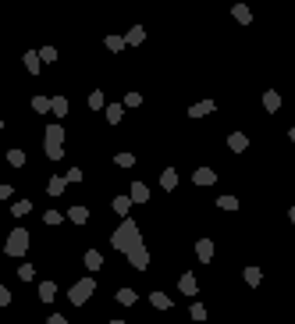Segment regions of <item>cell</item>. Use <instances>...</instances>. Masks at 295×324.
<instances>
[{
  "label": "cell",
  "instance_id": "obj_29",
  "mask_svg": "<svg viewBox=\"0 0 295 324\" xmlns=\"http://www.w3.org/2000/svg\"><path fill=\"white\" fill-rule=\"evenodd\" d=\"M29 210H32V203H29V199H18V203H11V214H15V218H25Z\"/></svg>",
  "mask_w": 295,
  "mask_h": 324
},
{
  "label": "cell",
  "instance_id": "obj_30",
  "mask_svg": "<svg viewBox=\"0 0 295 324\" xmlns=\"http://www.w3.org/2000/svg\"><path fill=\"white\" fill-rule=\"evenodd\" d=\"M217 207H221V210H238V199H235V196H221Z\"/></svg>",
  "mask_w": 295,
  "mask_h": 324
},
{
  "label": "cell",
  "instance_id": "obj_38",
  "mask_svg": "<svg viewBox=\"0 0 295 324\" xmlns=\"http://www.w3.org/2000/svg\"><path fill=\"white\" fill-rule=\"evenodd\" d=\"M11 303V289L8 285H0V306H8Z\"/></svg>",
  "mask_w": 295,
  "mask_h": 324
},
{
  "label": "cell",
  "instance_id": "obj_36",
  "mask_svg": "<svg viewBox=\"0 0 295 324\" xmlns=\"http://www.w3.org/2000/svg\"><path fill=\"white\" fill-rule=\"evenodd\" d=\"M18 278H22V281H32V278H36L32 264H22V267H18Z\"/></svg>",
  "mask_w": 295,
  "mask_h": 324
},
{
  "label": "cell",
  "instance_id": "obj_4",
  "mask_svg": "<svg viewBox=\"0 0 295 324\" xmlns=\"http://www.w3.org/2000/svg\"><path fill=\"white\" fill-rule=\"evenodd\" d=\"M4 250H8V257H25V253H29V232H25V228H11Z\"/></svg>",
  "mask_w": 295,
  "mask_h": 324
},
{
  "label": "cell",
  "instance_id": "obj_43",
  "mask_svg": "<svg viewBox=\"0 0 295 324\" xmlns=\"http://www.w3.org/2000/svg\"><path fill=\"white\" fill-rule=\"evenodd\" d=\"M288 218H291V225H295V207H291V210H288Z\"/></svg>",
  "mask_w": 295,
  "mask_h": 324
},
{
  "label": "cell",
  "instance_id": "obj_16",
  "mask_svg": "<svg viewBox=\"0 0 295 324\" xmlns=\"http://www.w3.org/2000/svg\"><path fill=\"white\" fill-rule=\"evenodd\" d=\"M110 207H114V214H121V218H128V210H132V196H117V199H114Z\"/></svg>",
  "mask_w": 295,
  "mask_h": 324
},
{
  "label": "cell",
  "instance_id": "obj_35",
  "mask_svg": "<svg viewBox=\"0 0 295 324\" xmlns=\"http://www.w3.org/2000/svg\"><path fill=\"white\" fill-rule=\"evenodd\" d=\"M43 221H47V225H61V221H64V214H61V210H47V214H43Z\"/></svg>",
  "mask_w": 295,
  "mask_h": 324
},
{
  "label": "cell",
  "instance_id": "obj_34",
  "mask_svg": "<svg viewBox=\"0 0 295 324\" xmlns=\"http://www.w3.org/2000/svg\"><path fill=\"white\" fill-rule=\"evenodd\" d=\"M89 107H93V111H103V93H100V89L89 93Z\"/></svg>",
  "mask_w": 295,
  "mask_h": 324
},
{
  "label": "cell",
  "instance_id": "obj_40",
  "mask_svg": "<svg viewBox=\"0 0 295 324\" xmlns=\"http://www.w3.org/2000/svg\"><path fill=\"white\" fill-rule=\"evenodd\" d=\"M47 324H68V317H64V313H50V320H47Z\"/></svg>",
  "mask_w": 295,
  "mask_h": 324
},
{
  "label": "cell",
  "instance_id": "obj_3",
  "mask_svg": "<svg viewBox=\"0 0 295 324\" xmlns=\"http://www.w3.org/2000/svg\"><path fill=\"white\" fill-rule=\"evenodd\" d=\"M93 289H96V281H93V278L75 281V285L68 289V303H71V306H86V299L93 296Z\"/></svg>",
  "mask_w": 295,
  "mask_h": 324
},
{
  "label": "cell",
  "instance_id": "obj_32",
  "mask_svg": "<svg viewBox=\"0 0 295 324\" xmlns=\"http://www.w3.org/2000/svg\"><path fill=\"white\" fill-rule=\"evenodd\" d=\"M189 313H192V320H196V324H203V320L210 317V313H206V306H199V303H196V306H192Z\"/></svg>",
  "mask_w": 295,
  "mask_h": 324
},
{
  "label": "cell",
  "instance_id": "obj_19",
  "mask_svg": "<svg viewBox=\"0 0 295 324\" xmlns=\"http://www.w3.org/2000/svg\"><path fill=\"white\" fill-rule=\"evenodd\" d=\"M228 146H231V150H235V153H242V150H245V146H249V139H245V136H242V132H231V136H228Z\"/></svg>",
  "mask_w": 295,
  "mask_h": 324
},
{
  "label": "cell",
  "instance_id": "obj_2",
  "mask_svg": "<svg viewBox=\"0 0 295 324\" xmlns=\"http://www.w3.org/2000/svg\"><path fill=\"white\" fill-rule=\"evenodd\" d=\"M43 139H47V157L50 160H61L64 157V129L61 125H47V132H43Z\"/></svg>",
  "mask_w": 295,
  "mask_h": 324
},
{
  "label": "cell",
  "instance_id": "obj_25",
  "mask_svg": "<svg viewBox=\"0 0 295 324\" xmlns=\"http://www.w3.org/2000/svg\"><path fill=\"white\" fill-rule=\"evenodd\" d=\"M121 118H124V107H121V103H110V107H107V121H110V125H117Z\"/></svg>",
  "mask_w": 295,
  "mask_h": 324
},
{
  "label": "cell",
  "instance_id": "obj_37",
  "mask_svg": "<svg viewBox=\"0 0 295 324\" xmlns=\"http://www.w3.org/2000/svg\"><path fill=\"white\" fill-rule=\"evenodd\" d=\"M64 178H68V182H82V171H78V168H68Z\"/></svg>",
  "mask_w": 295,
  "mask_h": 324
},
{
  "label": "cell",
  "instance_id": "obj_26",
  "mask_svg": "<svg viewBox=\"0 0 295 324\" xmlns=\"http://www.w3.org/2000/svg\"><path fill=\"white\" fill-rule=\"evenodd\" d=\"M103 43H107V50H110V54H117V50H124V36H107Z\"/></svg>",
  "mask_w": 295,
  "mask_h": 324
},
{
  "label": "cell",
  "instance_id": "obj_33",
  "mask_svg": "<svg viewBox=\"0 0 295 324\" xmlns=\"http://www.w3.org/2000/svg\"><path fill=\"white\" fill-rule=\"evenodd\" d=\"M39 57H43V64H54V61H57V50H54V47H43V50H39Z\"/></svg>",
  "mask_w": 295,
  "mask_h": 324
},
{
  "label": "cell",
  "instance_id": "obj_39",
  "mask_svg": "<svg viewBox=\"0 0 295 324\" xmlns=\"http://www.w3.org/2000/svg\"><path fill=\"white\" fill-rule=\"evenodd\" d=\"M124 103H128V107H139V103H142V96H139V93H128V96H124Z\"/></svg>",
  "mask_w": 295,
  "mask_h": 324
},
{
  "label": "cell",
  "instance_id": "obj_27",
  "mask_svg": "<svg viewBox=\"0 0 295 324\" xmlns=\"http://www.w3.org/2000/svg\"><path fill=\"white\" fill-rule=\"evenodd\" d=\"M32 111L36 114H47L50 111V96H32Z\"/></svg>",
  "mask_w": 295,
  "mask_h": 324
},
{
  "label": "cell",
  "instance_id": "obj_42",
  "mask_svg": "<svg viewBox=\"0 0 295 324\" xmlns=\"http://www.w3.org/2000/svg\"><path fill=\"white\" fill-rule=\"evenodd\" d=\"M288 139H291V143H295V125H291V129H288Z\"/></svg>",
  "mask_w": 295,
  "mask_h": 324
},
{
  "label": "cell",
  "instance_id": "obj_10",
  "mask_svg": "<svg viewBox=\"0 0 295 324\" xmlns=\"http://www.w3.org/2000/svg\"><path fill=\"white\" fill-rule=\"evenodd\" d=\"M142 39H146V29L142 25H132L128 32H124V43H128V47H139Z\"/></svg>",
  "mask_w": 295,
  "mask_h": 324
},
{
  "label": "cell",
  "instance_id": "obj_41",
  "mask_svg": "<svg viewBox=\"0 0 295 324\" xmlns=\"http://www.w3.org/2000/svg\"><path fill=\"white\" fill-rule=\"evenodd\" d=\"M11 196V185H0V199H8Z\"/></svg>",
  "mask_w": 295,
  "mask_h": 324
},
{
  "label": "cell",
  "instance_id": "obj_18",
  "mask_svg": "<svg viewBox=\"0 0 295 324\" xmlns=\"http://www.w3.org/2000/svg\"><path fill=\"white\" fill-rule=\"evenodd\" d=\"M54 296H57V285H54V281H39V299L50 303Z\"/></svg>",
  "mask_w": 295,
  "mask_h": 324
},
{
  "label": "cell",
  "instance_id": "obj_15",
  "mask_svg": "<svg viewBox=\"0 0 295 324\" xmlns=\"http://www.w3.org/2000/svg\"><path fill=\"white\" fill-rule=\"evenodd\" d=\"M178 289H182L185 296H196V292H199V285H196V274H182V281H178Z\"/></svg>",
  "mask_w": 295,
  "mask_h": 324
},
{
  "label": "cell",
  "instance_id": "obj_14",
  "mask_svg": "<svg viewBox=\"0 0 295 324\" xmlns=\"http://www.w3.org/2000/svg\"><path fill=\"white\" fill-rule=\"evenodd\" d=\"M231 18H235L238 25H249V22H252V11H249L245 4H235V8H231Z\"/></svg>",
  "mask_w": 295,
  "mask_h": 324
},
{
  "label": "cell",
  "instance_id": "obj_11",
  "mask_svg": "<svg viewBox=\"0 0 295 324\" xmlns=\"http://www.w3.org/2000/svg\"><path fill=\"white\" fill-rule=\"evenodd\" d=\"M175 185H178V171H175V168H164V175H160V189L171 192Z\"/></svg>",
  "mask_w": 295,
  "mask_h": 324
},
{
  "label": "cell",
  "instance_id": "obj_44",
  "mask_svg": "<svg viewBox=\"0 0 295 324\" xmlns=\"http://www.w3.org/2000/svg\"><path fill=\"white\" fill-rule=\"evenodd\" d=\"M110 324H124V320H110Z\"/></svg>",
  "mask_w": 295,
  "mask_h": 324
},
{
  "label": "cell",
  "instance_id": "obj_6",
  "mask_svg": "<svg viewBox=\"0 0 295 324\" xmlns=\"http://www.w3.org/2000/svg\"><path fill=\"white\" fill-rule=\"evenodd\" d=\"M217 111V103L214 100H199V103H192L189 107V118H206V114H214Z\"/></svg>",
  "mask_w": 295,
  "mask_h": 324
},
{
  "label": "cell",
  "instance_id": "obj_8",
  "mask_svg": "<svg viewBox=\"0 0 295 324\" xmlns=\"http://www.w3.org/2000/svg\"><path fill=\"white\" fill-rule=\"evenodd\" d=\"M128 196H132V203H146V199H150V189H146V182H132Z\"/></svg>",
  "mask_w": 295,
  "mask_h": 324
},
{
  "label": "cell",
  "instance_id": "obj_31",
  "mask_svg": "<svg viewBox=\"0 0 295 324\" xmlns=\"http://www.w3.org/2000/svg\"><path fill=\"white\" fill-rule=\"evenodd\" d=\"M114 164H117V168H132V164H135V157H132V153H117V157H114Z\"/></svg>",
  "mask_w": 295,
  "mask_h": 324
},
{
  "label": "cell",
  "instance_id": "obj_9",
  "mask_svg": "<svg viewBox=\"0 0 295 324\" xmlns=\"http://www.w3.org/2000/svg\"><path fill=\"white\" fill-rule=\"evenodd\" d=\"M196 257H199L203 264H210V257H214V242H210V239H199V242H196Z\"/></svg>",
  "mask_w": 295,
  "mask_h": 324
},
{
  "label": "cell",
  "instance_id": "obj_20",
  "mask_svg": "<svg viewBox=\"0 0 295 324\" xmlns=\"http://www.w3.org/2000/svg\"><path fill=\"white\" fill-rule=\"evenodd\" d=\"M242 278H245V285H260V281H263V271H260V267H245Z\"/></svg>",
  "mask_w": 295,
  "mask_h": 324
},
{
  "label": "cell",
  "instance_id": "obj_12",
  "mask_svg": "<svg viewBox=\"0 0 295 324\" xmlns=\"http://www.w3.org/2000/svg\"><path fill=\"white\" fill-rule=\"evenodd\" d=\"M263 107H267V114L281 111V93H277V89H267V93H263Z\"/></svg>",
  "mask_w": 295,
  "mask_h": 324
},
{
  "label": "cell",
  "instance_id": "obj_17",
  "mask_svg": "<svg viewBox=\"0 0 295 324\" xmlns=\"http://www.w3.org/2000/svg\"><path fill=\"white\" fill-rule=\"evenodd\" d=\"M64 185H68V178H64V175H54V178L47 182V192H50V196H61Z\"/></svg>",
  "mask_w": 295,
  "mask_h": 324
},
{
  "label": "cell",
  "instance_id": "obj_1",
  "mask_svg": "<svg viewBox=\"0 0 295 324\" xmlns=\"http://www.w3.org/2000/svg\"><path fill=\"white\" fill-rule=\"evenodd\" d=\"M110 242H114V250H121L124 257L132 260L135 271H146V267H150V253H146V246H142L139 225H135L132 218H124V221L117 225V232L110 235Z\"/></svg>",
  "mask_w": 295,
  "mask_h": 324
},
{
  "label": "cell",
  "instance_id": "obj_28",
  "mask_svg": "<svg viewBox=\"0 0 295 324\" xmlns=\"http://www.w3.org/2000/svg\"><path fill=\"white\" fill-rule=\"evenodd\" d=\"M8 164L11 168H22L25 164V150H8Z\"/></svg>",
  "mask_w": 295,
  "mask_h": 324
},
{
  "label": "cell",
  "instance_id": "obj_7",
  "mask_svg": "<svg viewBox=\"0 0 295 324\" xmlns=\"http://www.w3.org/2000/svg\"><path fill=\"white\" fill-rule=\"evenodd\" d=\"M22 61H25V71H29V75H39V64H43L39 50H25V57H22Z\"/></svg>",
  "mask_w": 295,
  "mask_h": 324
},
{
  "label": "cell",
  "instance_id": "obj_13",
  "mask_svg": "<svg viewBox=\"0 0 295 324\" xmlns=\"http://www.w3.org/2000/svg\"><path fill=\"white\" fill-rule=\"evenodd\" d=\"M192 182H196V185H214V182H217V171H210V168H199V171L192 175Z\"/></svg>",
  "mask_w": 295,
  "mask_h": 324
},
{
  "label": "cell",
  "instance_id": "obj_24",
  "mask_svg": "<svg viewBox=\"0 0 295 324\" xmlns=\"http://www.w3.org/2000/svg\"><path fill=\"white\" fill-rule=\"evenodd\" d=\"M150 303H153L157 310H171V296H164V292H153V296H150Z\"/></svg>",
  "mask_w": 295,
  "mask_h": 324
},
{
  "label": "cell",
  "instance_id": "obj_5",
  "mask_svg": "<svg viewBox=\"0 0 295 324\" xmlns=\"http://www.w3.org/2000/svg\"><path fill=\"white\" fill-rule=\"evenodd\" d=\"M68 221H71V225H86V221H89V207H86V203L68 207Z\"/></svg>",
  "mask_w": 295,
  "mask_h": 324
},
{
  "label": "cell",
  "instance_id": "obj_21",
  "mask_svg": "<svg viewBox=\"0 0 295 324\" xmlns=\"http://www.w3.org/2000/svg\"><path fill=\"white\" fill-rule=\"evenodd\" d=\"M50 114L64 118V114H68V100H64V96H54V100H50Z\"/></svg>",
  "mask_w": 295,
  "mask_h": 324
},
{
  "label": "cell",
  "instance_id": "obj_45",
  "mask_svg": "<svg viewBox=\"0 0 295 324\" xmlns=\"http://www.w3.org/2000/svg\"><path fill=\"white\" fill-rule=\"evenodd\" d=\"M0 132H4V125H0Z\"/></svg>",
  "mask_w": 295,
  "mask_h": 324
},
{
  "label": "cell",
  "instance_id": "obj_23",
  "mask_svg": "<svg viewBox=\"0 0 295 324\" xmlns=\"http://www.w3.org/2000/svg\"><path fill=\"white\" fill-rule=\"evenodd\" d=\"M135 299H139V296H135V289H117V303H121V306H132Z\"/></svg>",
  "mask_w": 295,
  "mask_h": 324
},
{
  "label": "cell",
  "instance_id": "obj_22",
  "mask_svg": "<svg viewBox=\"0 0 295 324\" xmlns=\"http://www.w3.org/2000/svg\"><path fill=\"white\" fill-rule=\"evenodd\" d=\"M86 267H89V271H100V267H103V257H100V250H89V253H86Z\"/></svg>",
  "mask_w": 295,
  "mask_h": 324
}]
</instances>
